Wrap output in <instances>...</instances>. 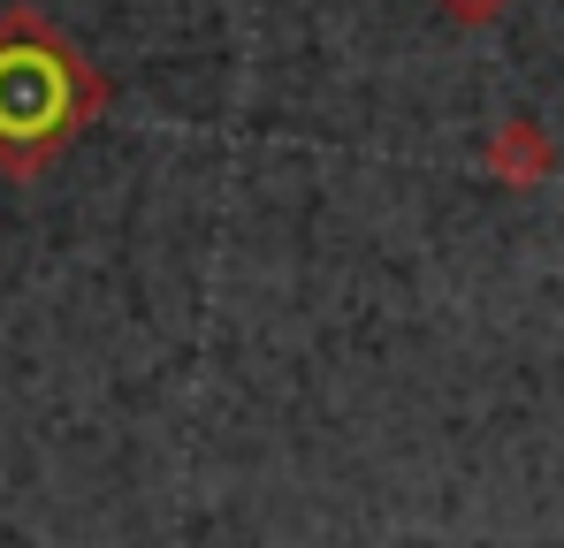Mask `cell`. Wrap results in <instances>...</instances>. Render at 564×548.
Here are the masks:
<instances>
[{
    "label": "cell",
    "mask_w": 564,
    "mask_h": 548,
    "mask_svg": "<svg viewBox=\"0 0 564 548\" xmlns=\"http://www.w3.org/2000/svg\"><path fill=\"white\" fill-rule=\"evenodd\" d=\"M550 168V145H542V130L534 122H503L496 138H488V176L511 183V190H534Z\"/></svg>",
    "instance_id": "1"
},
{
    "label": "cell",
    "mask_w": 564,
    "mask_h": 548,
    "mask_svg": "<svg viewBox=\"0 0 564 548\" xmlns=\"http://www.w3.org/2000/svg\"><path fill=\"white\" fill-rule=\"evenodd\" d=\"M443 8H451L458 23H496V15H503L511 0H443Z\"/></svg>",
    "instance_id": "2"
}]
</instances>
